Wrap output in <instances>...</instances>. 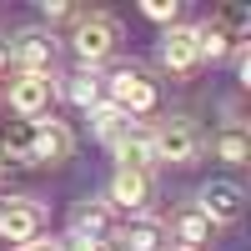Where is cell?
<instances>
[{
  "label": "cell",
  "instance_id": "ba28073f",
  "mask_svg": "<svg viewBox=\"0 0 251 251\" xmlns=\"http://www.w3.org/2000/svg\"><path fill=\"white\" fill-rule=\"evenodd\" d=\"M241 186L236 181H206L201 186V206H196V211L206 216V221H211V226H226V221H236L241 216Z\"/></svg>",
  "mask_w": 251,
  "mask_h": 251
},
{
  "label": "cell",
  "instance_id": "277c9868",
  "mask_svg": "<svg viewBox=\"0 0 251 251\" xmlns=\"http://www.w3.org/2000/svg\"><path fill=\"white\" fill-rule=\"evenodd\" d=\"M40 226H46V206L30 196H0V236L5 241H35Z\"/></svg>",
  "mask_w": 251,
  "mask_h": 251
},
{
  "label": "cell",
  "instance_id": "d6986e66",
  "mask_svg": "<svg viewBox=\"0 0 251 251\" xmlns=\"http://www.w3.org/2000/svg\"><path fill=\"white\" fill-rule=\"evenodd\" d=\"M196 50H201V60H221L231 50V35H221L211 20H206V25H196Z\"/></svg>",
  "mask_w": 251,
  "mask_h": 251
},
{
  "label": "cell",
  "instance_id": "cb8c5ba5",
  "mask_svg": "<svg viewBox=\"0 0 251 251\" xmlns=\"http://www.w3.org/2000/svg\"><path fill=\"white\" fill-rule=\"evenodd\" d=\"M0 71H10V46L0 40Z\"/></svg>",
  "mask_w": 251,
  "mask_h": 251
},
{
  "label": "cell",
  "instance_id": "8fae6325",
  "mask_svg": "<svg viewBox=\"0 0 251 251\" xmlns=\"http://www.w3.org/2000/svg\"><path fill=\"white\" fill-rule=\"evenodd\" d=\"M91 126H96V136H100V141H111V146H121L126 136L136 131V121L126 116L121 106H111V100H100V106H91Z\"/></svg>",
  "mask_w": 251,
  "mask_h": 251
},
{
  "label": "cell",
  "instance_id": "8992f818",
  "mask_svg": "<svg viewBox=\"0 0 251 251\" xmlns=\"http://www.w3.org/2000/svg\"><path fill=\"white\" fill-rule=\"evenodd\" d=\"M50 96H55L50 75H25V71H20V75L10 80V111H15L20 121H40V116L50 111Z\"/></svg>",
  "mask_w": 251,
  "mask_h": 251
},
{
  "label": "cell",
  "instance_id": "ac0fdd59",
  "mask_svg": "<svg viewBox=\"0 0 251 251\" xmlns=\"http://www.w3.org/2000/svg\"><path fill=\"white\" fill-rule=\"evenodd\" d=\"M246 151H251V141H246V131H241V126H226V131L216 136V156H221V161L241 166V161H246Z\"/></svg>",
  "mask_w": 251,
  "mask_h": 251
},
{
  "label": "cell",
  "instance_id": "e0dca14e",
  "mask_svg": "<svg viewBox=\"0 0 251 251\" xmlns=\"http://www.w3.org/2000/svg\"><path fill=\"white\" fill-rule=\"evenodd\" d=\"M30 136H35V121H10L5 131H0V146H5L10 156L30 161Z\"/></svg>",
  "mask_w": 251,
  "mask_h": 251
},
{
  "label": "cell",
  "instance_id": "603a6c76",
  "mask_svg": "<svg viewBox=\"0 0 251 251\" xmlns=\"http://www.w3.org/2000/svg\"><path fill=\"white\" fill-rule=\"evenodd\" d=\"M20 251H55V241H25Z\"/></svg>",
  "mask_w": 251,
  "mask_h": 251
},
{
  "label": "cell",
  "instance_id": "52a82bcc",
  "mask_svg": "<svg viewBox=\"0 0 251 251\" xmlns=\"http://www.w3.org/2000/svg\"><path fill=\"white\" fill-rule=\"evenodd\" d=\"M75 141H71V126L66 121H35V136H30V161L40 166H60L71 161Z\"/></svg>",
  "mask_w": 251,
  "mask_h": 251
},
{
  "label": "cell",
  "instance_id": "2e32d148",
  "mask_svg": "<svg viewBox=\"0 0 251 251\" xmlns=\"http://www.w3.org/2000/svg\"><path fill=\"white\" fill-rule=\"evenodd\" d=\"M100 91H106V80H100L96 71H75V75H66V96L75 100V106H100Z\"/></svg>",
  "mask_w": 251,
  "mask_h": 251
},
{
  "label": "cell",
  "instance_id": "7c38bea8",
  "mask_svg": "<svg viewBox=\"0 0 251 251\" xmlns=\"http://www.w3.org/2000/svg\"><path fill=\"white\" fill-rule=\"evenodd\" d=\"M111 231V206L106 201H80L75 216H71V236H86V241H100Z\"/></svg>",
  "mask_w": 251,
  "mask_h": 251
},
{
  "label": "cell",
  "instance_id": "ffe728a7",
  "mask_svg": "<svg viewBox=\"0 0 251 251\" xmlns=\"http://www.w3.org/2000/svg\"><path fill=\"white\" fill-rule=\"evenodd\" d=\"M211 25H216L221 35H226V30H236V35H241V30L251 25V10H241V5H226V10H216V20H211Z\"/></svg>",
  "mask_w": 251,
  "mask_h": 251
},
{
  "label": "cell",
  "instance_id": "4fadbf2b",
  "mask_svg": "<svg viewBox=\"0 0 251 251\" xmlns=\"http://www.w3.org/2000/svg\"><path fill=\"white\" fill-rule=\"evenodd\" d=\"M121 251H166V226L151 216H136L121 231Z\"/></svg>",
  "mask_w": 251,
  "mask_h": 251
},
{
  "label": "cell",
  "instance_id": "5b68a950",
  "mask_svg": "<svg viewBox=\"0 0 251 251\" xmlns=\"http://www.w3.org/2000/svg\"><path fill=\"white\" fill-rule=\"evenodd\" d=\"M10 66H20L25 75H50V66H55V40H50V30H20L10 40Z\"/></svg>",
  "mask_w": 251,
  "mask_h": 251
},
{
  "label": "cell",
  "instance_id": "d4e9b609",
  "mask_svg": "<svg viewBox=\"0 0 251 251\" xmlns=\"http://www.w3.org/2000/svg\"><path fill=\"white\" fill-rule=\"evenodd\" d=\"M166 251H181V246H166Z\"/></svg>",
  "mask_w": 251,
  "mask_h": 251
},
{
  "label": "cell",
  "instance_id": "44dd1931",
  "mask_svg": "<svg viewBox=\"0 0 251 251\" xmlns=\"http://www.w3.org/2000/svg\"><path fill=\"white\" fill-rule=\"evenodd\" d=\"M141 10L151 15V20H166V25H176V0H146Z\"/></svg>",
  "mask_w": 251,
  "mask_h": 251
},
{
  "label": "cell",
  "instance_id": "3957f363",
  "mask_svg": "<svg viewBox=\"0 0 251 251\" xmlns=\"http://www.w3.org/2000/svg\"><path fill=\"white\" fill-rule=\"evenodd\" d=\"M71 40H75V55H80V60H86V66L96 71L100 60H106V55L116 50V40H121V25H116L111 15H80Z\"/></svg>",
  "mask_w": 251,
  "mask_h": 251
},
{
  "label": "cell",
  "instance_id": "6da1fadb",
  "mask_svg": "<svg viewBox=\"0 0 251 251\" xmlns=\"http://www.w3.org/2000/svg\"><path fill=\"white\" fill-rule=\"evenodd\" d=\"M151 151H156V161L191 166V161H196V151H201L196 121H186V116H171V121H161V126H156V136H151Z\"/></svg>",
  "mask_w": 251,
  "mask_h": 251
},
{
  "label": "cell",
  "instance_id": "9c48e42d",
  "mask_svg": "<svg viewBox=\"0 0 251 251\" xmlns=\"http://www.w3.org/2000/svg\"><path fill=\"white\" fill-rule=\"evenodd\" d=\"M161 60L171 71H191L196 60H201V50H196V25H171L161 35Z\"/></svg>",
  "mask_w": 251,
  "mask_h": 251
},
{
  "label": "cell",
  "instance_id": "5bb4252c",
  "mask_svg": "<svg viewBox=\"0 0 251 251\" xmlns=\"http://www.w3.org/2000/svg\"><path fill=\"white\" fill-rule=\"evenodd\" d=\"M176 241H181V251H201L206 241H211V221H206L196 206H191V211H181V216H176Z\"/></svg>",
  "mask_w": 251,
  "mask_h": 251
},
{
  "label": "cell",
  "instance_id": "30bf717a",
  "mask_svg": "<svg viewBox=\"0 0 251 251\" xmlns=\"http://www.w3.org/2000/svg\"><path fill=\"white\" fill-rule=\"evenodd\" d=\"M111 201L126 206V211H146V201H151V171H116L111 181Z\"/></svg>",
  "mask_w": 251,
  "mask_h": 251
},
{
  "label": "cell",
  "instance_id": "9a60e30c",
  "mask_svg": "<svg viewBox=\"0 0 251 251\" xmlns=\"http://www.w3.org/2000/svg\"><path fill=\"white\" fill-rule=\"evenodd\" d=\"M116 156H121V166L126 171H151V161H156V151H151V136H141V131H131L121 146H116Z\"/></svg>",
  "mask_w": 251,
  "mask_h": 251
},
{
  "label": "cell",
  "instance_id": "7402d4cb",
  "mask_svg": "<svg viewBox=\"0 0 251 251\" xmlns=\"http://www.w3.org/2000/svg\"><path fill=\"white\" fill-rule=\"evenodd\" d=\"M55 251H106L100 241H86V236H66V241H55Z\"/></svg>",
  "mask_w": 251,
  "mask_h": 251
},
{
  "label": "cell",
  "instance_id": "7a4b0ae2",
  "mask_svg": "<svg viewBox=\"0 0 251 251\" xmlns=\"http://www.w3.org/2000/svg\"><path fill=\"white\" fill-rule=\"evenodd\" d=\"M106 86H111V106H121L126 116H146V111H156V80L146 75L141 66H121Z\"/></svg>",
  "mask_w": 251,
  "mask_h": 251
}]
</instances>
